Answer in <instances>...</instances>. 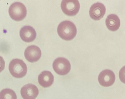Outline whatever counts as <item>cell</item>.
I'll list each match as a JSON object with an SVG mask.
<instances>
[{
    "mask_svg": "<svg viewBox=\"0 0 125 99\" xmlns=\"http://www.w3.org/2000/svg\"><path fill=\"white\" fill-rule=\"evenodd\" d=\"M58 34L62 39L70 41L74 39L77 33L75 25L68 20L63 21L58 26Z\"/></svg>",
    "mask_w": 125,
    "mask_h": 99,
    "instance_id": "obj_1",
    "label": "cell"
},
{
    "mask_svg": "<svg viewBox=\"0 0 125 99\" xmlns=\"http://www.w3.org/2000/svg\"><path fill=\"white\" fill-rule=\"evenodd\" d=\"M9 70L12 75L17 78H21L27 74V67L23 61L21 59H13L10 63Z\"/></svg>",
    "mask_w": 125,
    "mask_h": 99,
    "instance_id": "obj_2",
    "label": "cell"
},
{
    "mask_svg": "<svg viewBox=\"0 0 125 99\" xmlns=\"http://www.w3.org/2000/svg\"><path fill=\"white\" fill-rule=\"evenodd\" d=\"M9 12L12 20L20 21L23 20L26 17L27 10L23 4L20 2H15L10 7Z\"/></svg>",
    "mask_w": 125,
    "mask_h": 99,
    "instance_id": "obj_3",
    "label": "cell"
},
{
    "mask_svg": "<svg viewBox=\"0 0 125 99\" xmlns=\"http://www.w3.org/2000/svg\"><path fill=\"white\" fill-rule=\"evenodd\" d=\"M80 7V4L77 0H64L61 4L62 12L70 16L75 15L78 12Z\"/></svg>",
    "mask_w": 125,
    "mask_h": 99,
    "instance_id": "obj_4",
    "label": "cell"
},
{
    "mask_svg": "<svg viewBox=\"0 0 125 99\" xmlns=\"http://www.w3.org/2000/svg\"><path fill=\"white\" fill-rule=\"evenodd\" d=\"M53 68L58 74L65 75L70 72L71 66L67 59L64 58H59L54 61L53 64Z\"/></svg>",
    "mask_w": 125,
    "mask_h": 99,
    "instance_id": "obj_5",
    "label": "cell"
},
{
    "mask_svg": "<svg viewBox=\"0 0 125 99\" xmlns=\"http://www.w3.org/2000/svg\"><path fill=\"white\" fill-rule=\"evenodd\" d=\"M115 75L111 70L105 69L102 71L98 76V80L101 85L105 87H109L115 82Z\"/></svg>",
    "mask_w": 125,
    "mask_h": 99,
    "instance_id": "obj_6",
    "label": "cell"
},
{
    "mask_svg": "<svg viewBox=\"0 0 125 99\" xmlns=\"http://www.w3.org/2000/svg\"><path fill=\"white\" fill-rule=\"evenodd\" d=\"M106 12V8L102 3H95L92 5L89 10L90 17L95 20H100L103 17Z\"/></svg>",
    "mask_w": 125,
    "mask_h": 99,
    "instance_id": "obj_7",
    "label": "cell"
},
{
    "mask_svg": "<svg viewBox=\"0 0 125 99\" xmlns=\"http://www.w3.org/2000/svg\"><path fill=\"white\" fill-rule=\"evenodd\" d=\"M26 59L31 63L36 62L42 56V52L39 47L31 45L25 50L24 53Z\"/></svg>",
    "mask_w": 125,
    "mask_h": 99,
    "instance_id": "obj_8",
    "label": "cell"
},
{
    "mask_svg": "<svg viewBox=\"0 0 125 99\" xmlns=\"http://www.w3.org/2000/svg\"><path fill=\"white\" fill-rule=\"evenodd\" d=\"M21 94L23 99H35L39 95V89L36 86L29 83L21 88Z\"/></svg>",
    "mask_w": 125,
    "mask_h": 99,
    "instance_id": "obj_9",
    "label": "cell"
},
{
    "mask_svg": "<svg viewBox=\"0 0 125 99\" xmlns=\"http://www.w3.org/2000/svg\"><path fill=\"white\" fill-rule=\"evenodd\" d=\"M20 36L22 40L26 42L33 41L36 37V33L31 26H25L21 29Z\"/></svg>",
    "mask_w": 125,
    "mask_h": 99,
    "instance_id": "obj_10",
    "label": "cell"
},
{
    "mask_svg": "<svg viewBox=\"0 0 125 99\" xmlns=\"http://www.w3.org/2000/svg\"><path fill=\"white\" fill-rule=\"evenodd\" d=\"M38 82L42 87L49 88L52 85L54 82V76L50 72L44 71L38 77Z\"/></svg>",
    "mask_w": 125,
    "mask_h": 99,
    "instance_id": "obj_11",
    "label": "cell"
},
{
    "mask_svg": "<svg viewBox=\"0 0 125 99\" xmlns=\"http://www.w3.org/2000/svg\"><path fill=\"white\" fill-rule=\"evenodd\" d=\"M106 25L109 30L115 31L120 26V20L118 16L114 14L109 15L106 19Z\"/></svg>",
    "mask_w": 125,
    "mask_h": 99,
    "instance_id": "obj_12",
    "label": "cell"
},
{
    "mask_svg": "<svg viewBox=\"0 0 125 99\" xmlns=\"http://www.w3.org/2000/svg\"><path fill=\"white\" fill-rule=\"evenodd\" d=\"M0 99H17V96L13 90L6 89L0 92Z\"/></svg>",
    "mask_w": 125,
    "mask_h": 99,
    "instance_id": "obj_13",
    "label": "cell"
},
{
    "mask_svg": "<svg viewBox=\"0 0 125 99\" xmlns=\"http://www.w3.org/2000/svg\"><path fill=\"white\" fill-rule=\"evenodd\" d=\"M119 77L121 82L125 84V66L120 69L119 73Z\"/></svg>",
    "mask_w": 125,
    "mask_h": 99,
    "instance_id": "obj_14",
    "label": "cell"
},
{
    "mask_svg": "<svg viewBox=\"0 0 125 99\" xmlns=\"http://www.w3.org/2000/svg\"><path fill=\"white\" fill-rule=\"evenodd\" d=\"M5 61L3 58L0 56V72H2L5 68Z\"/></svg>",
    "mask_w": 125,
    "mask_h": 99,
    "instance_id": "obj_15",
    "label": "cell"
}]
</instances>
